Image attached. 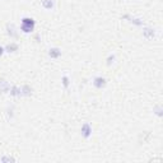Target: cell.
<instances>
[{"mask_svg":"<svg viewBox=\"0 0 163 163\" xmlns=\"http://www.w3.org/2000/svg\"><path fill=\"white\" fill-rule=\"evenodd\" d=\"M35 20L32 18H28L26 17L22 19V24H20V29L24 32V33H29V32H32L35 29Z\"/></svg>","mask_w":163,"mask_h":163,"instance_id":"obj_1","label":"cell"},{"mask_svg":"<svg viewBox=\"0 0 163 163\" xmlns=\"http://www.w3.org/2000/svg\"><path fill=\"white\" fill-rule=\"evenodd\" d=\"M80 131H82V135L85 138V139H88L91 135H92V126L88 124V122H85L82 125V129H80Z\"/></svg>","mask_w":163,"mask_h":163,"instance_id":"obj_2","label":"cell"},{"mask_svg":"<svg viewBox=\"0 0 163 163\" xmlns=\"http://www.w3.org/2000/svg\"><path fill=\"white\" fill-rule=\"evenodd\" d=\"M93 85L96 87V88H103V87L106 85V79L102 78V77H96L93 79Z\"/></svg>","mask_w":163,"mask_h":163,"instance_id":"obj_3","label":"cell"},{"mask_svg":"<svg viewBox=\"0 0 163 163\" xmlns=\"http://www.w3.org/2000/svg\"><path fill=\"white\" fill-rule=\"evenodd\" d=\"M48 55H50L52 59H57L59 56L61 55V51H60V48H57V47H54V48H51V50L48 51Z\"/></svg>","mask_w":163,"mask_h":163,"instance_id":"obj_4","label":"cell"},{"mask_svg":"<svg viewBox=\"0 0 163 163\" xmlns=\"http://www.w3.org/2000/svg\"><path fill=\"white\" fill-rule=\"evenodd\" d=\"M41 5L45 9L50 10V9L54 8V2H52V0H41Z\"/></svg>","mask_w":163,"mask_h":163,"instance_id":"obj_5","label":"cell"},{"mask_svg":"<svg viewBox=\"0 0 163 163\" xmlns=\"http://www.w3.org/2000/svg\"><path fill=\"white\" fill-rule=\"evenodd\" d=\"M7 29H8V35H9L10 37H17V32H15L14 24H8V26H7Z\"/></svg>","mask_w":163,"mask_h":163,"instance_id":"obj_6","label":"cell"},{"mask_svg":"<svg viewBox=\"0 0 163 163\" xmlns=\"http://www.w3.org/2000/svg\"><path fill=\"white\" fill-rule=\"evenodd\" d=\"M5 50H7L8 52H14L18 50V45L17 43H10V45H8L7 47H5Z\"/></svg>","mask_w":163,"mask_h":163,"instance_id":"obj_7","label":"cell"},{"mask_svg":"<svg viewBox=\"0 0 163 163\" xmlns=\"http://www.w3.org/2000/svg\"><path fill=\"white\" fill-rule=\"evenodd\" d=\"M10 94L12 96H22V89L18 88V87H13V88L10 89Z\"/></svg>","mask_w":163,"mask_h":163,"instance_id":"obj_8","label":"cell"},{"mask_svg":"<svg viewBox=\"0 0 163 163\" xmlns=\"http://www.w3.org/2000/svg\"><path fill=\"white\" fill-rule=\"evenodd\" d=\"M22 94H24V96H29L32 93V89L29 88L28 85H24V87H22Z\"/></svg>","mask_w":163,"mask_h":163,"instance_id":"obj_9","label":"cell"},{"mask_svg":"<svg viewBox=\"0 0 163 163\" xmlns=\"http://www.w3.org/2000/svg\"><path fill=\"white\" fill-rule=\"evenodd\" d=\"M144 36H145V37H148V38H152V37L154 36V32H153V29L146 28V29L144 31Z\"/></svg>","mask_w":163,"mask_h":163,"instance_id":"obj_10","label":"cell"},{"mask_svg":"<svg viewBox=\"0 0 163 163\" xmlns=\"http://www.w3.org/2000/svg\"><path fill=\"white\" fill-rule=\"evenodd\" d=\"M0 89H2V91H4V92H7V91L9 89V85H8V83H7V82L2 80V83H0Z\"/></svg>","mask_w":163,"mask_h":163,"instance_id":"obj_11","label":"cell"},{"mask_svg":"<svg viewBox=\"0 0 163 163\" xmlns=\"http://www.w3.org/2000/svg\"><path fill=\"white\" fill-rule=\"evenodd\" d=\"M63 84H64V87L65 88H68V85H69V78L68 77H63Z\"/></svg>","mask_w":163,"mask_h":163,"instance_id":"obj_12","label":"cell"},{"mask_svg":"<svg viewBox=\"0 0 163 163\" xmlns=\"http://www.w3.org/2000/svg\"><path fill=\"white\" fill-rule=\"evenodd\" d=\"M113 60H115V55H112V56L108 57V61H107V64H108V65H111V63H113Z\"/></svg>","mask_w":163,"mask_h":163,"instance_id":"obj_13","label":"cell"},{"mask_svg":"<svg viewBox=\"0 0 163 163\" xmlns=\"http://www.w3.org/2000/svg\"><path fill=\"white\" fill-rule=\"evenodd\" d=\"M2 161H3V162H13L14 159L12 158V157H7V158H3Z\"/></svg>","mask_w":163,"mask_h":163,"instance_id":"obj_14","label":"cell"},{"mask_svg":"<svg viewBox=\"0 0 163 163\" xmlns=\"http://www.w3.org/2000/svg\"><path fill=\"white\" fill-rule=\"evenodd\" d=\"M3 54H4V48H3L2 46H0V56H2V55H3Z\"/></svg>","mask_w":163,"mask_h":163,"instance_id":"obj_15","label":"cell"}]
</instances>
